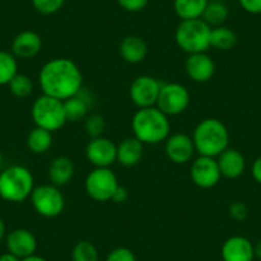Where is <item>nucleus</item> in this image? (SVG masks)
Here are the masks:
<instances>
[{
    "label": "nucleus",
    "instance_id": "obj_1",
    "mask_svg": "<svg viewBox=\"0 0 261 261\" xmlns=\"http://www.w3.org/2000/svg\"><path fill=\"white\" fill-rule=\"evenodd\" d=\"M39 84L42 94L64 101L84 87V77L72 59L53 58L40 69Z\"/></svg>",
    "mask_w": 261,
    "mask_h": 261
},
{
    "label": "nucleus",
    "instance_id": "obj_2",
    "mask_svg": "<svg viewBox=\"0 0 261 261\" xmlns=\"http://www.w3.org/2000/svg\"><path fill=\"white\" fill-rule=\"evenodd\" d=\"M130 124L134 136L144 145H158L170 135L169 117L156 107L137 110Z\"/></svg>",
    "mask_w": 261,
    "mask_h": 261
},
{
    "label": "nucleus",
    "instance_id": "obj_3",
    "mask_svg": "<svg viewBox=\"0 0 261 261\" xmlns=\"http://www.w3.org/2000/svg\"><path fill=\"white\" fill-rule=\"evenodd\" d=\"M192 141L199 155L217 158L228 149L229 132L222 120L217 118H206L196 125Z\"/></svg>",
    "mask_w": 261,
    "mask_h": 261
},
{
    "label": "nucleus",
    "instance_id": "obj_4",
    "mask_svg": "<svg viewBox=\"0 0 261 261\" xmlns=\"http://www.w3.org/2000/svg\"><path fill=\"white\" fill-rule=\"evenodd\" d=\"M35 188L34 175L23 165H12L0 173V197L8 202H22Z\"/></svg>",
    "mask_w": 261,
    "mask_h": 261
},
{
    "label": "nucleus",
    "instance_id": "obj_5",
    "mask_svg": "<svg viewBox=\"0 0 261 261\" xmlns=\"http://www.w3.org/2000/svg\"><path fill=\"white\" fill-rule=\"evenodd\" d=\"M212 27L202 18L180 21L175 30V42L187 54L206 53L210 47Z\"/></svg>",
    "mask_w": 261,
    "mask_h": 261
},
{
    "label": "nucleus",
    "instance_id": "obj_6",
    "mask_svg": "<svg viewBox=\"0 0 261 261\" xmlns=\"http://www.w3.org/2000/svg\"><path fill=\"white\" fill-rule=\"evenodd\" d=\"M31 117L36 127H41L49 132L59 130L67 123L64 105L62 100L42 94L34 101Z\"/></svg>",
    "mask_w": 261,
    "mask_h": 261
},
{
    "label": "nucleus",
    "instance_id": "obj_7",
    "mask_svg": "<svg viewBox=\"0 0 261 261\" xmlns=\"http://www.w3.org/2000/svg\"><path fill=\"white\" fill-rule=\"evenodd\" d=\"M30 199L35 212L44 218H57L64 210V196L59 187L51 183L35 187Z\"/></svg>",
    "mask_w": 261,
    "mask_h": 261
},
{
    "label": "nucleus",
    "instance_id": "obj_8",
    "mask_svg": "<svg viewBox=\"0 0 261 261\" xmlns=\"http://www.w3.org/2000/svg\"><path fill=\"white\" fill-rule=\"evenodd\" d=\"M117 175L110 168H95L85 179V190L92 200L105 202L112 200L118 188Z\"/></svg>",
    "mask_w": 261,
    "mask_h": 261
},
{
    "label": "nucleus",
    "instance_id": "obj_9",
    "mask_svg": "<svg viewBox=\"0 0 261 261\" xmlns=\"http://www.w3.org/2000/svg\"><path fill=\"white\" fill-rule=\"evenodd\" d=\"M190 101L191 95L187 87L177 82H168L162 85L155 107L170 117V115L182 114L188 108Z\"/></svg>",
    "mask_w": 261,
    "mask_h": 261
},
{
    "label": "nucleus",
    "instance_id": "obj_10",
    "mask_svg": "<svg viewBox=\"0 0 261 261\" xmlns=\"http://www.w3.org/2000/svg\"><path fill=\"white\" fill-rule=\"evenodd\" d=\"M162 85L159 80L151 76H139L129 86V97L139 109L155 107Z\"/></svg>",
    "mask_w": 261,
    "mask_h": 261
},
{
    "label": "nucleus",
    "instance_id": "obj_11",
    "mask_svg": "<svg viewBox=\"0 0 261 261\" xmlns=\"http://www.w3.org/2000/svg\"><path fill=\"white\" fill-rule=\"evenodd\" d=\"M190 175L192 182L197 187L204 188V190L215 187L222 178L217 159L210 156H201V155L193 160Z\"/></svg>",
    "mask_w": 261,
    "mask_h": 261
},
{
    "label": "nucleus",
    "instance_id": "obj_12",
    "mask_svg": "<svg viewBox=\"0 0 261 261\" xmlns=\"http://www.w3.org/2000/svg\"><path fill=\"white\" fill-rule=\"evenodd\" d=\"M85 154L95 168H110L117 162V145L112 140L100 136L90 140Z\"/></svg>",
    "mask_w": 261,
    "mask_h": 261
},
{
    "label": "nucleus",
    "instance_id": "obj_13",
    "mask_svg": "<svg viewBox=\"0 0 261 261\" xmlns=\"http://www.w3.org/2000/svg\"><path fill=\"white\" fill-rule=\"evenodd\" d=\"M195 145L192 137L186 134L169 135L165 140V154L168 159L174 164H186L192 159L195 154Z\"/></svg>",
    "mask_w": 261,
    "mask_h": 261
},
{
    "label": "nucleus",
    "instance_id": "obj_14",
    "mask_svg": "<svg viewBox=\"0 0 261 261\" xmlns=\"http://www.w3.org/2000/svg\"><path fill=\"white\" fill-rule=\"evenodd\" d=\"M6 246L8 252L13 253L22 260V258L35 255L37 248V240L31 230L18 228L6 236Z\"/></svg>",
    "mask_w": 261,
    "mask_h": 261
},
{
    "label": "nucleus",
    "instance_id": "obj_15",
    "mask_svg": "<svg viewBox=\"0 0 261 261\" xmlns=\"http://www.w3.org/2000/svg\"><path fill=\"white\" fill-rule=\"evenodd\" d=\"M185 67L187 76L197 84H205L210 81L215 73L214 60L206 53L188 54Z\"/></svg>",
    "mask_w": 261,
    "mask_h": 261
},
{
    "label": "nucleus",
    "instance_id": "obj_16",
    "mask_svg": "<svg viewBox=\"0 0 261 261\" xmlns=\"http://www.w3.org/2000/svg\"><path fill=\"white\" fill-rule=\"evenodd\" d=\"M223 261H252L255 258L253 243L243 236H232L222 246Z\"/></svg>",
    "mask_w": 261,
    "mask_h": 261
},
{
    "label": "nucleus",
    "instance_id": "obj_17",
    "mask_svg": "<svg viewBox=\"0 0 261 261\" xmlns=\"http://www.w3.org/2000/svg\"><path fill=\"white\" fill-rule=\"evenodd\" d=\"M41 36L32 30H24L13 39L12 54L17 59H31L41 51Z\"/></svg>",
    "mask_w": 261,
    "mask_h": 261
},
{
    "label": "nucleus",
    "instance_id": "obj_18",
    "mask_svg": "<svg viewBox=\"0 0 261 261\" xmlns=\"http://www.w3.org/2000/svg\"><path fill=\"white\" fill-rule=\"evenodd\" d=\"M218 165H219L222 177L228 178V179H236L240 178L245 173L246 169V159L236 149H225L219 156H217Z\"/></svg>",
    "mask_w": 261,
    "mask_h": 261
},
{
    "label": "nucleus",
    "instance_id": "obj_19",
    "mask_svg": "<svg viewBox=\"0 0 261 261\" xmlns=\"http://www.w3.org/2000/svg\"><path fill=\"white\" fill-rule=\"evenodd\" d=\"M92 97L91 95L82 87L74 96L64 100V113L67 122H79V120L85 119L89 115V110L91 108Z\"/></svg>",
    "mask_w": 261,
    "mask_h": 261
},
{
    "label": "nucleus",
    "instance_id": "obj_20",
    "mask_svg": "<svg viewBox=\"0 0 261 261\" xmlns=\"http://www.w3.org/2000/svg\"><path fill=\"white\" fill-rule=\"evenodd\" d=\"M144 155V144L135 136L127 137L117 145V162L123 167H135L139 164Z\"/></svg>",
    "mask_w": 261,
    "mask_h": 261
},
{
    "label": "nucleus",
    "instance_id": "obj_21",
    "mask_svg": "<svg viewBox=\"0 0 261 261\" xmlns=\"http://www.w3.org/2000/svg\"><path fill=\"white\" fill-rule=\"evenodd\" d=\"M119 54L124 62L129 64L141 63L147 55V45L140 36H125L119 44Z\"/></svg>",
    "mask_w": 261,
    "mask_h": 261
},
{
    "label": "nucleus",
    "instance_id": "obj_22",
    "mask_svg": "<svg viewBox=\"0 0 261 261\" xmlns=\"http://www.w3.org/2000/svg\"><path fill=\"white\" fill-rule=\"evenodd\" d=\"M47 175L51 185L62 187L69 183L74 175V164L69 158L58 156L51 160L47 169Z\"/></svg>",
    "mask_w": 261,
    "mask_h": 261
},
{
    "label": "nucleus",
    "instance_id": "obj_23",
    "mask_svg": "<svg viewBox=\"0 0 261 261\" xmlns=\"http://www.w3.org/2000/svg\"><path fill=\"white\" fill-rule=\"evenodd\" d=\"M209 0H174L173 7L180 21L201 18Z\"/></svg>",
    "mask_w": 261,
    "mask_h": 261
},
{
    "label": "nucleus",
    "instance_id": "obj_24",
    "mask_svg": "<svg viewBox=\"0 0 261 261\" xmlns=\"http://www.w3.org/2000/svg\"><path fill=\"white\" fill-rule=\"evenodd\" d=\"M229 16V9L223 0H209L201 18L212 29L223 26Z\"/></svg>",
    "mask_w": 261,
    "mask_h": 261
},
{
    "label": "nucleus",
    "instance_id": "obj_25",
    "mask_svg": "<svg viewBox=\"0 0 261 261\" xmlns=\"http://www.w3.org/2000/svg\"><path fill=\"white\" fill-rule=\"evenodd\" d=\"M27 147L34 154H45L53 145V135L41 127H35L27 135Z\"/></svg>",
    "mask_w": 261,
    "mask_h": 261
},
{
    "label": "nucleus",
    "instance_id": "obj_26",
    "mask_svg": "<svg viewBox=\"0 0 261 261\" xmlns=\"http://www.w3.org/2000/svg\"><path fill=\"white\" fill-rule=\"evenodd\" d=\"M238 41V37L233 30L228 29L225 26H219L212 29L210 34V46L215 47L218 50H227L233 49Z\"/></svg>",
    "mask_w": 261,
    "mask_h": 261
},
{
    "label": "nucleus",
    "instance_id": "obj_27",
    "mask_svg": "<svg viewBox=\"0 0 261 261\" xmlns=\"http://www.w3.org/2000/svg\"><path fill=\"white\" fill-rule=\"evenodd\" d=\"M18 73L17 58L12 51H0V86H8L13 77Z\"/></svg>",
    "mask_w": 261,
    "mask_h": 261
},
{
    "label": "nucleus",
    "instance_id": "obj_28",
    "mask_svg": "<svg viewBox=\"0 0 261 261\" xmlns=\"http://www.w3.org/2000/svg\"><path fill=\"white\" fill-rule=\"evenodd\" d=\"M72 261H99V251L90 241H80L72 250Z\"/></svg>",
    "mask_w": 261,
    "mask_h": 261
},
{
    "label": "nucleus",
    "instance_id": "obj_29",
    "mask_svg": "<svg viewBox=\"0 0 261 261\" xmlns=\"http://www.w3.org/2000/svg\"><path fill=\"white\" fill-rule=\"evenodd\" d=\"M9 91L16 97L23 99L30 96L34 91V82L29 76L22 73H17L11 82L8 84Z\"/></svg>",
    "mask_w": 261,
    "mask_h": 261
},
{
    "label": "nucleus",
    "instance_id": "obj_30",
    "mask_svg": "<svg viewBox=\"0 0 261 261\" xmlns=\"http://www.w3.org/2000/svg\"><path fill=\"white\" fill-rule=\"evenodd\" d=\"M85 130L90 139L102 136L105 130V120L100 114H89L85 118Z\"/></svg>",
    "mask_w": 261,
    "mask_h": 261
},
{
    "label": "nucleus",
    "instance_id": "obj_31",
    "mask_svg": "<svg viewBox=\"0 0 261 261\" xmlns=\"http://www.w3.org/2000/svg\"><path fill=\"white\" fill-rule=\"evenodd\" d=\"M65 0H31L35 11L44 16L58 13L64 6Z\"/></svg>",
    "mask_w": 261,
    "mask_h": 261
},
{
    "label": "nucleus",
    "instance_id": "obj_32",
    "mask_svg": "<svg viewBox=\"0 0 261 261\" xmlns=\"http://www.w3.org/2000/svg\"><path fill=\"white\" fill-rule=\"evenodd\" d=\"M105 261H137L134 251L127 247H117L108 253Z\"/></svg>",
    "mask_w": 261,
    "mask_h": 261
},
{
    "label": "nucleus",
    "instance_id": "obj_33",
    "mask_svg": "<svg viewBox=\"0 0 261 261\" xmlns=\"http://www.w3.org/2000/svg\"><path fill=\"white\" fill-rule=\"evenodd\" d=\"M228 213H229V217L232 218L233 220H236V222H243V220L247 218L248 209L247 206H246L245 202L234 201L229 205Z\"/></svg>",
    "mask_w": 261,
    "mask_h": 261
},
{
    "label": "nucleus",
    "instance_id": "obj_34",
    "mask_svg": "<svg viewBox=\"0 0 261 261\" xmlns=\"http://www.w3.org/2000/svg\"><path fill=\"white\" fill-rule=\"evenodd\" d=\"M118 6L125 12L129 13H136L146 8L149 0H117Z\"/></svg>",
    "mask_w": 261,
    "mask_h": 261
},
{
    "label": "nucleus",
    "instance_id": "obj_35",
    "mask_svg": "<svg viewBox=\"0 0 261 261\" xmlns=\"http://www.w3.org/2000/svg\"><path fill=\"white\" fill-rule=\"evenodd\" d=\"M238 3L248 14H261V0H238Z\"/></svg>",
    "mask_w": 261,
    "mask_h": 261
},
{
    "label": "nucleus",
    "instance_id": "obj_36",
    "mask_svg": "<svg viewBox=\"0 0 261 261\" xmlns=\"http://www.w3.org/2000/svg\"><path fill=\"white\" fill-rule=\"evenodd\" d=\"M128 196H129V193H128L127 188L119 185L117 190H115L114 195H113L112 201H114L115 204H123V202H125L128 200Z\"/></svg>",
    "mask_w": 261,
    "mask_h": 261
},
{
    "label": "nucleus",
    "instance_id": "obj_37",
    "mask_svg": "<svg viewBox=\"0 0 261 261\" xmlns=\"http://www.w3.org/2000/svg\"><path fill=\"white\" fill-rule=\"evenodd\" d=\"M251 175H252L253 179L261 185V156H258L255 162L252 163V167H251Z\"/></svg>",
    "mask_w": 261,
    "mask_h": 261
},
{
    "label": "nucleus",
    "instance_id": "obj_38",
    "mask_svg": "<svg viewBox=\"0 0 261 261\" xmlns=\"http://www.w3.org/2000/svg\"><path fill=\"white\" fill-rule=\"evenodd\" d=\"M0 261H21V258L17 257L16 255H13V253H11L7 251L6 253L0 255Z\"/></svg>",
    "mask_w": 261,
    "mask_h": 261
},
{
    "label": "nucleus",
    "instance_id": "obj_39",
    "mask_svg": "<svg viewBox=\"0 0 261 261\" xmlns=\"http://www.w3.org/2000/svg\"><path fill=\"white\" fill-rule=\"evenodd\" d=\"M6 236H7L6 223H4V220L0 218V242H2L3 240H6Z\"/></svg>",
    "mask_w": 261,
    "mask_h": 261
},
{
    "label": "nucleus",
    "instance_id": "obj_40",
    "mask_svg": "<svg viewBox=\"0 0 261 261\" xmlns=\"http://www.w3.org/2000/svg\"><path fill=\"white\" fill-rule=\"evenodd\" d=\"M253 250H255V257L260 258L261 260V240L258 241L255 246H253Z\"/></svg>",
    "mask_w": 261,
    "mask_h": 261
},
{
    "label": "nucleus",
    "instance_id": "obj_41",
    "mask_svg": "<svg viewBox=\"0 0 261 261\" xmlns=\"http://www.w3.org/2000/svg\"><path fill=\"white\" fill-rule=\"evenodd\" d=\"M21 261H46L44 257H41V256H37V255H31L29 256V257L26 258H22Z\"/></svg>",
    "mask_w": 261,
    "mask_h": 261
},
{
    "label": "nucleus",
    "instance_id": "obj_42",
    "mask_svg": "<svg viewBox=\"0 0 261 261\" xmlns=\"http://www.w3.org/2000/svg\"><path fill=\"white\" fill-rule=\"evenodd\" d=\"M2 163H3V154L0 151V167H2Z\"/></svg>",
    "mask_w": 261,
    "mask_h": 261
}]
</instances>
